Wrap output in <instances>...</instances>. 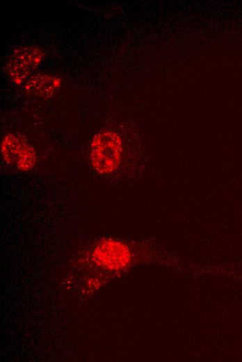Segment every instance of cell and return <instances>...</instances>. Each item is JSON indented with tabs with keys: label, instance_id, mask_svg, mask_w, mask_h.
Listing matches in <instances>:
<instances>
[{
	"label": "cell",
	"instance_id": "cell-1",
	"mask_svg": "<svg viewBox=\"0 0 242 362\" xmlns=\"http://www.w3.org/2000/svg\"><path fill=\"white\" fill-rule=\"evenodd\" d=\"M122 152V140L119 134L111 129L102 130L92 140L90 164L97 173L111 174L120 165Z\"/></svg>",
	"mask_w": 242,
	"mask_h": 362
},
{
	"label": "cell",
	"instance_id": "cell-2",
	"mask_svg": "<svg viewBox=\"0 0 242 362\" xmlns=\"http://www.w3.org/2000/svg\"><path fill=\"white\" fill-rule=\"evenodd\" d=\"M1 155L5 162L21 171L32 170L38 157L33 147L22 136L8 133L1 144Z\"/></svg>",
	"mask_w": 242,
	"mask_h": 362
},
{
	"label": "cell",
	"instance_id": "cell-5",
	"mask_svg": "<svg viewBox=\"0 0 242 362\" xmlns=\"http://www.w3.org/2000/svg\"><path fill=\"white\" fill-rule=\"evenodd\" d=\"M61 83V79L56 75L37 73L26 80L24 84V90L31 95L48 99L58 93Z\"/></svg>",
	"mask_w": 242,
	"mask_h": 362
},
{
	"label": "cell",
	"instance_id": "cell-3",
	"mask_svg": "<svg viewBox=\"0 0 242 362\" xmlns=\"http://www.w3.org/2000/svg\"><path fill=\"white\" fill-rule=\"evenodd\" d=\"M45 58L42 49L36 46H22L10 56L6 66V74L15 84H20L40 65Z\"/></svg>",
	"mask_w": 242,
	"mask_h": 362
},
{
	"label": "cell",
	"instance_id": "cell-4",
	"mask_svg": "<svg viewBox=\"0 0 242 362\" xmlns=\"http://www.w3.org/2000/svg\"><path fill=\"white\" fill-rule=\"evenodd\" d=\"M95 256L104 265L113 269L126 267L131 260L129 247L120 241L104 239L95 250Z\"/></svg>",
	"mask_w": 242,
	"mask_h": 362
}]
</instances>
